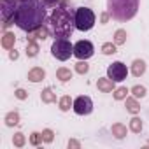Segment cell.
I'll return each instance as SVG.
<instances>
[{"instance_id": "16", "label": "cell", "mask_w": 149, "mask_h": 149, "mask_svg": "<svg viewBox=\"0 0 149 149\" xmlns=\"http://www.w3.org/2000/svg\"><path fill=\"white\" fill-rule=\"evenodd\" d=\"M56 77H58L61 83H67V81H70V79H72V72H70V68L60 67V68L56 70Z\"/></svg>"}, {"instance_id": "24", "label": "cell", "mask_w": 149, "mask_h": 149, "mask_svg": "<svg viewBox=\"0 0 149 149\" xmlns=\"http://www.w3.org/2000/svg\"><path fill=\"white\" fill-rule=\"evenodd\" d=\"M90 70V65L86 63V60H79L77 63H76V72L77 74H86Z\"/></svg>"}, {"instance_id": "17", "label": "cell", "mask_w": 149, "mask_h": 149, "mask_svg": "<svg viewBox=\"0 0 149 149\" xmlns=\"http://www.w3.org/2000/svg\"><path fill=\"white\" fill-rule=\"evenodd\" d=\"M30 33H32V35L28 37V40H35V39H42V40H44V39L47 37V33H49V30H47V28H46V26L42 25L40 28H37L35 32H30Z\"/></svg>"}, {"instance_id": "35", "label": "cell", "mask_w": 149, "mask_h": 149, "mask_svg": "<svg viewBox=\"0 0 149 149\" xmlns=\"http://www.w3.org/2000/svg\"><path fill=\"white\" fill-rule=\"evenodd\" d=\"M18 56H19L18 51H11V53H9V58H11V60H18Z\"/></svg>"}, {"instance_id": "3", "label": "cell", "mask_w": 149, "mask_h": 149, "mask_svg": "<svg viewBox=\"0 0 149 149\" xmlns=\"http://www.w3.org/2000/svg\"><path fill=\"white\" fill-rule=\"evenodd\" d=\"M139 11V0H107V13L118 21H130Z\"/></svg>"}, {"instance_id": "33", "label": "cell", "mask_w": 149, "mask_h": 149, "mask_svg": "<svg viewBox=\"0 0 149 149\" xmlns=\"http://www.w3.org/2000/svg\"><path fill=\"white\" fill-rule=\"evenodd\" d=\"M109 16H111V14H109V13H104V14H102V16H100V21H102V23H104V25H105V23H107V21H109Z\"/></svg>"}, {"instance_id": "9", "label": "cell", "mask_w": 149, "mask_h": 149, "mask_svg": "<svg viewBox=\"0 0 149 149\" xmlns=\"http://www.w3.org/2000/svg\"><path fill=\"white\" fill-rule=\"evenodd\" d=\"M93 53H95V47L90 40H79L74 44V56L77 60H88L93 56Z\"/></svg>"}, {"instance_id": "25", "label": "cell", "mask_w": 149, "mask_h": 149, "mask_svg": "<svg viewBox=\"0 0 149 149\" xmlns=\"http://www.w3.org/2000/svg\"><path fill=\"white\" fill-rule=\"evenodd\" d=\"M25 142H26V139H25V135L23 133H14V137H13V144L16 146V147H23L25 146Z\"/></svg>"}, {"instance_id": "18", "label": "cell", "mask_w": 149, "mask_h": 149, "mask_svg": "<svg viewBox=\"0 0 149 149\" xmlns=\"http://www.w3.org/2000/svg\"><path fill=\"white\" fill-rule=\"evenodd\" d=\"M14 40H16L14 33L6 32L4 37H2V47H6V49H13V47H14Z\"/></svg>"}, {"instance_id": "21", "label": "cell", "mask_w": 149, "mask_h": 149, "mask_svg": "<svg viewBox=\"0 0 149 149\" xmlns=\"http://www.w3.org/2000/svg\"><path fill=\"white\" fill-rule=\"evenodd\" d=\"M26 54H28L30 58H33V56H37V54H39V44H37L35 40H28V46H26Z\"/></svg>"}, {"instance_id": "2", "label": "cell", "mask_w": 149, "mask_h": 149, "mask_svg": "<svg viewBox=\"0 0 149 149\" xmlns=\"http://www.w3.org/2000/svg\"><path fill=\"white\" fill-rule=\"evenodd\" d=\"M49 23H51V30L56 39L72 37L74 28H76V19H74L72 13L67 7H56L49 18Z\"/></svg>"}, {"instance_id": "30", "label": "cell", "mask_w": 149, "mask_h": 149, "mask_svg": "<svg viewBox=\"0 0 149 149\" xmlns=\"http://www.w3.org/2000/svg\"><path fill=\"white\" fill-rule=\"evenodd\" d=\"M44 142V139H42V133H39V132H33L32 135H30V144L32 146H39V144H42Z\"/></svg>"}, {"instance_id": "1", "label": "cell", "mask_w": 149, "mask_h": 149, "mask_svg": "<svg viewBox=\"0 0 149 149\" xmlns=\"http://www.w3.org/2000/svg\"><path fill=\"white\" fill-rule=\"evenodd\" d=\"M46 18L47 13H46V4L42 0H26V2H21L18 6L14 14V23L18 25V28L30 33L40 28L46 23Z\"/></svg>"}, {"instance_id": "6", "label": "cell", "mask_w": 149, "mask_h": 149, "mask_svg": "<svg viewBox=\"0 0 149 149\" xmlns=\"http://www.w3.org/2000/svg\"><path fill=\"white\" fill-rule=\"evenodd\" d=\"M18 6H19L18 0H2V4H0L2 11L0 13H2V19H4V28H7L11 25V19H14Z\"/></svg>"}, {"instance_id": "8", "label": "cell", "mask_w": 149, "mask_h": 149, "mask_svg": "<svg viewBox=\"0 0 149 149\" xmlns=\"http://www.w3.org/2000/svg\"><path fill=\"white\" fill-rule=\"evenodd\" d=\"M72 109H74V112L79 114V116H88L93 111V100L90 97H86V95H81V97H77L76 100H74Z\"/></svg>"}, {"instance_id": "4", "label": "cell", "mask_w": 149, "mask_h": 149, "mask_svg": "<svg viewBox=\"0 0 149 149\" xmlns=\"http://www.w3.org/2000/svg\"><path fill=\"white\" fill-rule=\"evenodd\" d=\"M74 19H76V28L81 30V32H88V30H91L95 26V13L90 7L76 9Z\"/></svg>"}, {"instance_id": "23", "label": "cell", "mask_w": 149, "mask_h": 149, "mask_svg": "<svg viewBox=\"0 0 149 149\" xmlns=\"http://www.w3.org/2000/svg\"><path fill=\"white\" fill-rule=\"evenodd\" d=\"M130 130H132L133 133H140V130H142V121H140V118H132V119H130Z\"/></svg>"}, {"instance_id": "13", "label": "cell", "mask_w": 149, "mask_h": 149, "mask_svg": "<svg viewBox=\"0 0 149 149\" xmlns=\"http://www.w3.org/2000/svg\"><path fill=\"white\" fill-rule=\"evenodd\" d=\"M125 107H126V111H128L130 114H139V112H140V104L137 102L135 97H133V98H126Z\"/></svg>"}, {"instance_id": "28", "label": "cell", "mask_w": 149, "mask_h": 149, "mask_svg": "<svg viewBox=\"0 0 149 149\" xmlns=\"http://www.w3.org/2000/svg\"><path fill=\"white\" fill-rule=\"evenodd\" d=\"M132 93H133V97H135V98H144V97H146V88L137 84V86H133V88H132Z\"/></svg>"}, {"instance_id": "26", "label": "cell", "mask_w": 149, "mask_h": 149, "mask_svg": "<svg viewBox=\"0 0 149 149\" xmlns=\"http://www.w3.org/2000/svg\"><path fill=\"white\" fill-rule=\"evenodd\" d=\"M126 95H128V90L123 88V86L114 90V98H116V100H126Z\"/></svg>"}, {"instance_id": "19", "label": "cell", "mask_w": 149, "mask_h": 149, "mask_svg": "<svg viewBox=\"0 0 149 149\" xmlns=\"http://www.w3.org/2000/svg\"><path fill=\"white\" fill-rule=\"evenodd\" d=\"M58 105H60V111H63V112H65V111H68V109L74 105V100H72L68 95H65V97H61V98H60Z\"/></svg>"}, {"instance_id": "12", "label": "cell", "mask_w": 149, "mask_h": 149, "mask_svg": "<svg viewBox=\"0 0 149 149\" xmlns=\"http://www.w3.org/2000/svg\"><path fill=\"white\" fill-rule=\"evenodd\" d=\"M144 72H146V61L144 60H135L132 63V74L135 77H140Z\"/></svg>"}, {"instance_id": "7", "label": "cell", "mask_w": 149, "mask_h": 149, "mask_svg": "<svg viewBox=\"0 0 149 149\" xmlns=\"http://www.w3.org/2000/svg\"><path fill=\"white\" fill-rule=\"evenodd\" d=\"M126 76H128V68H126V65H125L123 61H114V63L109 65V68H107V77L112 79L114 83L125 81Z\"/></svg>"}, {"instance_id": "22", "label": "cell", "mask_w": 149, "mask_h": 149, "mask_svg": "<svg viewBox=\"0 0 149 149\" xmlns=\"http://www.w3.org/2000/svg\"><path fill=\"white\" fill-rule=\"evenodd\" d=\"M18 123H19V114H18L16 111L9 112V114L6 116V125H7V126H14V125H18Z\"/></svg>"}, {"instance_id": "34", "label": "cell", "mask_w": 149, "mask_h": 149, "mask_svg": "<svg viewBox=\"0 0 149 149\" xmlns=\"http://www.w3.org/2000/svg\"><path fill=\"white\" fill-rule=\"evenodd\" d=\"M42 2H44L46 6H56V4H58V0H42Z\"/></svg>"}, {"instance_id": "27", "label": "cell", "mask_w": 149, "mask_h": 149, "mask_svg": "<svg viewBox=\"0 0 149 149\" xmlns=\"http://www.w3.org/2000/svg\"><path fill=\"white\" fill-rule=\"evenodd\" d=\"M102 53L104 54H114L116 53V44H112V42H105L104 46H102Z\"/></svg>"}, {"instance_id": "36", "label": "cell", "mask_w": 149, "mask_h": 149, "mask_svg": "<svg viewBox=\"0 0 149 149\" xmlns=\"http://www.w3.org/2000/svg\"><path fill=\"white\" fill-rule=\"evenodd\" d=\"M18 2H19V4H21V2H26V0H18Z\"/></svg>"}, {"instance_id": "29", "label": "cell", "mask_w": 149, "mask_h": 149, "mask_svg": "<svg viewBox=\"0 0 149 149\" xmlns=\"http://www.w3.org/2000/svg\"><path fill=\"white\" fill-rule=\"evenodd\" d=\"M42 139H44V142H46V144H51V142L54 140V132H53V130H49V128L42 130Z\"/></svg>"}, {"instance_id": "20", "label": "cell", "mask_w": 149, "mask_h": 149, "mask_svg": "<svg viewBox=\"0 0 149 149\" xmlns=\"http://www.w3.org/2000/svg\"><path fill=\"white\" fill-rule=\"evenodd\" d=\"M125 42H126V32H125L123 28L116 30V33H114V44H116V46H121V44H125Z\"/></svg>"}, {"instance_id": "14", "label": "cell", "mask_w": 149, "mask_h": 149, "mask_svg": "<svg viewBox=\"0 0 149 149\" xmlns=\"http://www.w3.org/2000/svg\"><path fill=\"white\" fill-rule=\"evenodd\" d=\"M111 132H112V135H114L116 139H125V137H126V126L121 125V123H114V125L111 126Z\"/></svg>"}, {"instance_id": "32", "label": "cell", "mask_w": 149, "mask_h": 149, "mask_svg": "<svg viewBox=\"0 0 149 149\" xmlns=\"http://www.w3.org/2000/svg\"><path fill=\"white\" fill-rule=\"evenodd\" d=\"M68 147H74V149H79V147H81V144H79L77 140H74V139H70V140H68Z\"/></svg>"}, {"instance_id": "5", "label": "cell", "mask_w": 149, "mask_h": 149, "mask_svg": "<svg viewBox=\"0 0 149 149\" xmlns=\"http://www.w3.org/2000/svg\"><path fill=\"white\" fill-rule=\"evenodd\" d=\"M51 54L56 60L65 61L74 54V46L68 42V39H56L53 42V46H51Z\"/></svg>"}, {"instance_id": "11", "label": "cell", "mask_w": 149, "mask_h": 149, "mask_svg": "<svg viewBox=\"0 0 149 149\" xmlns=\"http://www.w3.org/2000/svg\"><path fill=\"white\" fill-rule=\"evenodd\" d=\"M44 77H46V72H44V68H40V67H33V68L28 72V81H32V83H40Z\"/></svg>"}, {"instance_id": "10", "label": "cell", "mask_w": 149, "mask_h": 149, "mask_svg": "<svg viewBox=\"0 0 149 149\" xmlns=\"http://www.w3.org/2000/svg\"><path fill=\"white\" fill-rule=\"evenodd\" d=\"M97 88L102 91V93H111L114 90V81L109 79V77H100L97 81Z\"/></svg>"}, {"instance_id": "15", "label": "cell", "mask_w": 149, "mask_h": 149, "mask_svg": "<svg viewBox=\"0 0 149 149\" xmlns=\"http://www.w3.org/2000/svg\"><path fill=\"white\" fill-rule=\"evenodd\" d=\"M40 100H42L44 104H53V102H56V93H53L51 88H46V90H42V93H40Z\"/></svg>"}, {"instance_id": "31", "label": "cell", "mask_w": 149, "mask_h": 149, "mask_svg": "<svg viewBox=\"0 0 149 149\" xmlns=\"http://www.w3.org/2000/svg\"><path fill=\"white\" fill-rule=\"evenodd\" d=\"M14 95H16V98H18V100H26V97H28V93H26L25 90H21V88H19V90H16V91H14Z\"/></svg>"}]
</instances>
